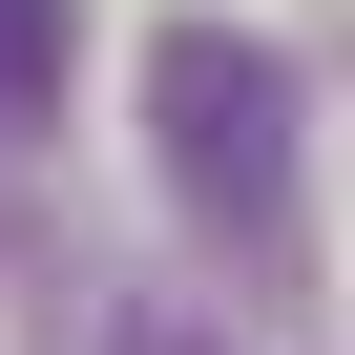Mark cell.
<instances>
[{
	"label": "cell",
	"mask_w": 355,
	"mask_h": 355,
	"mask_svg": "<svg viewBox=\"0 0 355 355\" xmlns=\"http://www.w3.org/2000/svg\"><path fill=\"white\" fill-rule=\"evenodd\" d=\"M84 355H230V334H189V313H105Z\"/></svg>",
	"instance_id": "3"
},
{
	"label": "cell",
	"mask_w": 355,
	"mask_h": 355,
	"mask_svg": "<svg viewBox=\"0 0 355 355\" xmlns=\"http://www.w3.org/2000/svg\"><path fill=\"white\" fill-rule=\"evenodd\" d=\"M0 251H21V209H0Z\"/></svg>",
	"instance_id": "4"
},
{
	"label": "cell",
	"mask_w": 355,
	"mask_h": 355,
	"mask_svg": "<svg viewBox=\"0 0 355 355\" xmlns=\"http://www.w3.org/2000/svg\"><path fill=\"white\" fill-rule=\"evenodd\" d=\"M63 105V0H0V146Z\"/></svg>",
	"instance_id": "2"
},
{
	"label": "cell",
	"mask_w": 355,
	"mask_h": 355,
	"mask_svg": "<svg viewBox=\"0 0 355 355\" xmlns=\"http://www.w3.org/2000/svg\"><path fill=\"white\" fill-rule=\"evenodd\" d=\"M146 146H167V189H189L209 230H293V167H313L293 42H251V21H167V42H146Z\"/></svg>",
	"instance_id": "1"
}]
</instances>
